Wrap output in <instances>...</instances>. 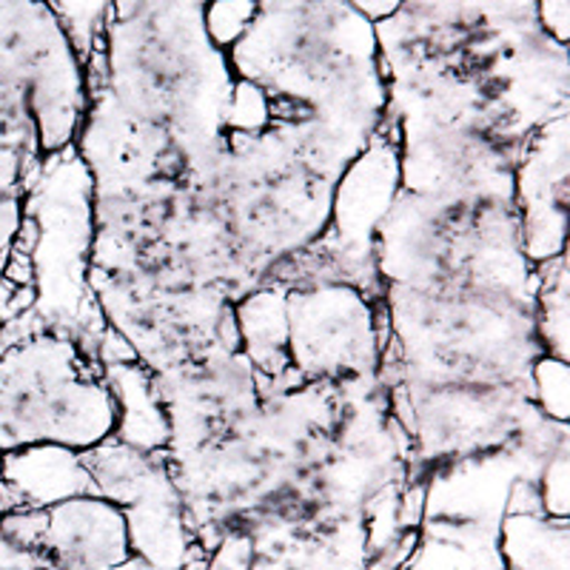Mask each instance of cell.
I'll list each match as a JSON object with an SVG mask.
<instances>
[{
  "mask_svg": "<svg viewBox=\"0 0 570 570\" xmlns=\"http://www.w3.org/2000/svg\"><path fill=\"white\" fill-rule=\"evenodd\" d=\"M115 400L83 348L58 331L0 345V456L38 442L89 451L115 434Z\"/></svg>",
  "mask_w": 570,
  "mask_h": 570,
  "instance_id": "cell-1",
  "label": "cell"
},
{
  "mask_svg": "<svg viewBox=\"0 0 570 570\" xmlns=\"http://www.w3.org/2000/svg\"><path fill=\"white\" fill-rule=\"evenodd\" d=\"M91 180L78 155H55L29 191L23 220L35 228L27 246L32 266L35 305L40 328L83 325L86 252L91 246Z\"/></svg>",
  "mask_w": 570,
  "mask_h": 570,
  "instance_id": "cell-2",
  "label": "cell"
},
{
  "mask_svg": "<svg viewBox=\"0 0 570 570\" xmlns=\"http://www.w3.org/2000/svg\"><path fill=\"white\" fill-rule=\"evenodd\" d=\"M292 368L305 380L368 374L376 363L374 312L345 283H317L285 297Z\"/></svg>",
  "mask_w": 570,
  "mask_h": 570,
  "instance_id": "cell-3",
  "label": "cell"
},
{
  "mask_svg": "<svg viewBox=\"0 0 570 570\" xmlns=\"http://www.w3.org/2000/svg\"><path fill=\"white\" fill-rule=\"evenodd\" d=\"M402 160L400 142L376 135L354 157L331 195V246L334 259L345 268L348 279L376 268L374 234L400 200Z\"/></svg>",
  "mask_w": 570,
  "mask_h": 570,
  "instance_id": "cell-4",
  "label": "cell"
},
{
  "mask_svg": "<svg viewBox=\"0 0 570 570\" xmlns=\"http://www.w3.org/2000/svg\"><path fill=\"white\" fill-rule=\"evenodd\" d=\"M513 183L525 257L539 266L562 257L568 252V111L537 126Z\"/></svg>",
  "mask_w": 570,
  "mask_h": 570,
  "instance_id": "cell-5",
  "label": "cell"
},
{
  "mask_svg": "<svg viewBox=\"0 0 570 570\" xmlns=\"http://www.w3.org/2000/svg\"><path fill=\"white\" fill-rule=\"evenodd\" d=\"M517 451L488 454L480 460L451 462L425 482L422 522H471L499 528L508 513V499L519 480H531ZM537 482V480H533Z\"/></svg>",
  "mask_w": 570,
  "mask_h": 570,
  "instance_id": "cell-6",
  "label": "cell"
},
{
  "mask_svg": "<svg viewBox=\"0 0 570 570\" xmlns=\"http://www.w3.org/2000/svg\"><path fill=\"white\" fill-rule=\"evenodd\" d=\"M0 482L12 508H52L66 499L98 497L83 454L58 442H38L0 456Z\"/></svg>",
  "mask_w": 570,
  "mask_h": 570,
  "instance_id": "cell-7",
  "label": "cell"
},
{
  "mask_svg": "<svg viewBox=\"0 0 570 570\" xmlns=\"http://www.w3.org/2000/svg\"><path fill=\"white\" fill-rule=\"evenodd\" d=\"M106 385L115 400V440L140 454H160L171 442L169 414L160 405V391L137 360L106 365Z\"/></svg>",
  "mask_w": 570,
  "mask_h": 570,
  "instance_id": "cell-8",
  "label": "cell"
},
{
  "mask_svg": "<svg viewBox=\"0 0 570 570\" xmlns=\"http://www.w3.org/2000/svg\"><path fill=\"white\" fill-rule=\"evenodd\" d=\"M38 140L29 111L27 89L0 80V274L18 240L23 223V149L27 140Z\"/></svg>",
  "mask_w": 570,
  "mask_h": 570,
  "instance_id": "cell-9",
  "label": "cell"
},
{
  "mask_svg": "<svg viewBox=\"0 0 570 570\" xmlns=\"http://www.w3.org/2000/svg\"><path fill=\"white\" fill-rule=\"evenodd\" d=\"M400 570H508L499 528L471 522H420L416 542Z\"/></svg>",
  "mask_w": 570,
  "mask_h": 570,
  "instance_id": "cell-10",
  "label": "cell"
},
{
  "mask_svg": "<svg viewBox=\"0 0 570 570\" xmlns=\"http://www.w3.org/2000/svg\"><path fill=\"white\" fill-rule=\"evenodd\" d=\"M288 292L279 285L257 288L237 305V343L257 368L277 376L292 365L288 354Z\"/></svg>",
  "mask_w": 570,
  "mask_h": 570,
  "instance_id": "cell-11",
  "label": "cell"
},
{
  "mask_svg": "<svg viewBox=\"0 0 570 570\" xmlns=\"http://www.w3.org/2000/svg\"><path fill=\"white\" fill-rule=\"evenodd\" d=\"M568 519L505 513L499 525V551L508 570H568Z\"/></svg>",
  "mask_w": 570,
  "mask_h": 570,
  "instance_id": "cell-12",
  "label": "cell"
},
{
  "mask_svg": "<svg viewBox=\"0 0 570 570\" xmlns=\"http://www.w3.org/2000/svg\"><path fill=\"white\" fill-rule=\"evenodd\" d=\"M533 328L537 343L544 354L559 356L568 363L570 356V259L562 257L544 263V279L537 283V305H533Z\"/></svg>",
  "mask_w": 570,
  "mask_h": 570,
  "instance_id": "cell-13",
  "label": "cell"
},
{
  "mask_svg": "<svg viewBox=\"0 0 570 570\" xmlns=\"http://www.w3.org/2000/svg\"><path fill=\"white\" fill-rule=\"evenodd\" d=\"M531 391L544 420L568 425L570 420V368L564 360L551 354L537 356L531 363Z\"/></svg>",
  "mask_w": 570,
  "mask_h": 570,
  "instance_id": "cell-14",
  "label": "cell"
},
{
  "mask_svg": "<svg viewBox=\"0 0 570 570\" xmlns=\"http://www.w3.org/2000/svg\"><path fill=\"white\" fill-rule=\"evenodd\" d=\"M570 462H568V440L559 442L551 454L544 456L542 468L537 473L539 513L548 519L570 517Z\"/></svg>",
  "mask_w": 570,
  "mask_h": 570,
  "instance_id": "cell-15",
  "label": "cell"
},
{
  "mask_svg": "<svg viewBox=\"0 0 570 570\" xmlns=\"http://www.w3.org/2000/svg\"><path fill=\"white\" fill-rule=\"evenodd\" d=\"M254 14H257V0H208L203 9V27L214 49L228 52L252 27Z\"/></svg>",
  "mask_w": 570,
  "mask_h": 570,
  "instance_id": "cell-16",
  "label": "cell"
},
{
  "mask_svg": "<svg viewBox=\"0 0 570 570\" xmlns=\"http://www.w3.org/2000/svg\"><path fill=\"white\" fill-rule=\"evenodd\" d=\"M226 120L234 135H259L272 124V100H268L266 89L246 78L234 80Z\"/></svg>",
  "mask_w": 570,
  "mask_h": 570,
  "instance_id": "cell-17",
  "label": "cell"
},
{
  "mask_svg": "<svg viewBox=\"0 0 570 570\" xmlns=\"http://www.w3.org/2000/svg\"><path fill=\"white\" fill-rule=\"evenodd\" d=\"M533 12L544 38L568 46V0H533Z\"/></svg>",
  "mask_w": 570,
  "mask_h": 570,
  "instance_id": "cell-18",
  "label": "cell"
},
{
  "mask_svg": "<svg viewBox=\"0 0 570 570\" xmlns=\"http://www.w3.org/2000/svg\"><path fill=\"white\" fill-rule=\"evenodd\" d=\"M351 7L371 20V23H383L400 12L402 0H348Z\"/></svg>",
  "mask_w": 570,
  "mask_h": 570,
  "instance_id": "cell-19",
  "label": "cell"
},
{
  "mask_svg": "<svg viewBox=\"0 0 570 570\" xmlns=\"http://www.w3.org/2000/svg\"><path fill=\"white\" fill-rule=\"evenodd\" d=\"M49 3H55V0H49Z\"/></svg>",
  "mask_w": 570,
  "mask_h": 570,
  "instance_id": "cell-20",
  "label": "cell"
}]
</instances>
